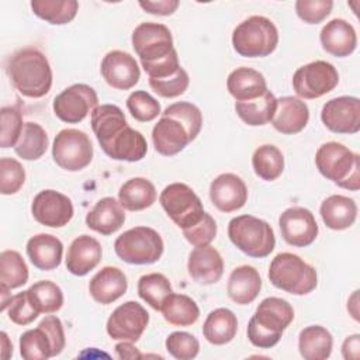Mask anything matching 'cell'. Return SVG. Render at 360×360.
<instances>
[{
    "instance_id": "6da1fadb",
    "label": "cell",
    "mask_w": 360,
    "mask_h": 360,
    "mask_svg": "<svg viewBox=\"0 0 360 360\" xmlns=\"http://www.w3.org/2000/svg\"><path fill=\"white\" fill-rule=\"evenodd\" d=\"M132 46L149 79H163L181 66L170 30L158 22H142L132 31Z\"/></svg>"
},
{
    "instance_id": "7a4b0ae2",
    "label": "cell",
    "mask_w": 360,
    "mask_h": 360,
    "mask_svg": "<svg viewBox=\"0 0 360 360\" xmlns=\"http://www.w3.org/2000/svg\"><path fill=\"white\" fill-rule=\"evenodd\" d=\"M201 127L202 115L197 105L187 101L170 104L152 129L155 150L163 156L180 153L197 138Z\"/></svg>"
},
{
    "instance_id": "3957f363",
    "label": "cell",
    "mask_w": 360,
    "mask_h": 360,
    "mask_svg": "<svg viewBox=\"0 0 360 360\" xmlns=\"http://www.w3.org/2000/svg\"><path fill=\"white\" fill-rule=\"evenodd\" d=\"M7 75L14 89L30 98H39L52 87V69L46 56L37 48H22L11 55Z\"/></svg>"
},
{
    "instance_id": "277c9868",
    "label": "cell",
    "mask_w": 360,
    "mask_h": 360,
    "mask_svg": "<svg viewBox=\"0 0 360 360\" xmlns=\"http://www.w3.org/2000/svg\"><path fill=\"white\" fill-rule=\"evenodd\" d=\"M294 309L288 301L277 297L264 298L248 323L249 342L260 349L278 343L284 329L292 322Z\"/></svg>"
},
{
    "instance_id": "5b68a950",
    "label": "cell",
    "mask_w": 360,
    "mask_h": 360,
    "mask_svg": "<svg viewBox=\"0 0 360 360\" xmlns=\"http://www.w3.org/2000/svg\"><path fill=\"white\" fill-rule=\"evenodd\" d=\"M319 173L342 188H360V156L339 142H326L315 153Z\"/></svg>"
},
{
    "instance_id": "8992f818",
    "label": "cell",
    "mask_w": 360,
    "mask_h": 360,
    "mask_svg": "<svg viewBox=\"0 0 360 360\" xmlns=\"http://www.w3.org/2000/svg\"><path fill=\"white\" fill-rule=\"evenodd\" d=\"M270 283L294 295L312 292L318 284L316 270L300 256L288 252L278 253L269 267Z\"/></svg>"
},
{
    "instance_id": "52a82bcc",
    "label": "cell",
    "mask_w": 360,
    "mask_h": 360,
    "mask_svg": "<svg viewBox=\"0 0 360 360\" xmlns=\"http://www.w3.org/2000/svg\"><path fill=\"white\" fill-rule=\"evenodd\" d=\"M277 44V27L263 15H252L243 20L232 32L233 49L245 58L269 56L274 52Z\"/></svg>"
},
{
    "instance_id": "ba28073f",
    "label": "cell",
    "mask_w": 360,
    "mask_h": 360,
    "mask_svg": "<svg viewBox=\"0 0 360 360\" xmlns=\"http://www.w3.org/2000/svg\"><path fill=\"white\" fill-rule=\"evenodd\" d=\"M228 236L245 255L256 259L269 256L276 246L273 228L253 215H239L229 221Z\"/></svg>"
},
{
    "instance_id": "9c48e42d",
    "label": "cell",
    "mask_w": 360,
    "mask_h": 360,
    "mask_svg": "<svg viewBox=\"0 0 360 360\" xmlns=\"http://www.w3.org/2000/svg\"><path fill=\"white\" fill-rule=\"evenodd\" d=\"M160 235L149 226H135L121 233L114 242L117 256L129 264H152L163 255Z\"/></svg>"
},
{
    "instance_id": "30bf717a",
    "label": "cell",
    "mask_w": 360,
    "mask_h": 360,
    "mask_svg": "<svg viewBox=\"0 0 360 360\" xmlns=\"http://www.w3.org/2000/svg\"><path fill=\"white\" fill-rule=\"evenodd\" d=\"M159 201L167 217L181 229L195 225L204 215L200 197L184 183H172L163 188Z\"/></svg>"
},
{
    "instance_id": "8fae6325",
    "label": "cell",
    "mask_w": 360,
    "mask_h": 360,
    "mask_svg": "<svg viewBox=\"0 0 360 360\" xmlns=\"http://www.w3.org/2000/svg\"><path fill=\"white\" fill-rule=\"evenodd\" d=\"M52 158L60 169L68 172L87 167L93 159V145L89 135L75 128L59 131L53 139Z\"/></svg>"
},
{
    "instance_id": "7c38bea8",
    "label": "cell",
    "mask_w": 360,
    "mask_h": 360,
    "mask_svg": "<svg viewBox=\"0 0 360 360\" xmlns=\"http://www.w3.org/2000/svg\"><path fill=\"white\" fill-rule=\"evenodd\" d=\"M339 83L336 68L326 60H315L298 68L292 76V87L298 97L312 100L332 91Z\"/></svg>"
},
{
    "instance_id": "4fadbf2b",
    "label": "cell",
    "mask_w": 360,
    "mask_h": 360,
    "mask_svg": "<svg viewBox=\"0 0 360 360\" xmlns=\"http://www.w3.org/2000/svg\"><path fill=\"white\" fill-rule=\"evenodd\" d=\"M97 105L98 97L94 89L84 83L66 87L55 97L52 104L55 115L68 124L82 122Z\"/></svg>"
},
{
    "instance_id": "5bb4252c",
    "label": "cell",
    "mask_w": 360,
    "mask_h": 360,
    "mask_svg": "<svg viewBox=\"0 0 360 360\" xmlns=\"http://www.w3.org/2000/svg\"><path fill=\"white\" fill-rule=\"evenodd\" d=\"M149 323L148 311L136 301L117 307L107 321V333L114 340L138 342Z\"/></svg>"
},
{
    "instance_id": "9a60e30c",
    "label": "cell",
    "mask_w": 360,
    "mask_h": 360,
    "mask_svg": "<svg viewBox=\"0 0 360 360\" xmlns=\"http://www.w3.org/2000/svg\"><path fill=\"white\" fill-rule=\"evenodd\" d=\"M31 214L41 225L62 228L73 218L75 210L68 195L56 190H42L32 200Z\"/></svg>"
},
{
    "instance_id": "2e32d148",
    "label": "cell",
    "mask_w": 360,
    "mask_h": 360,
    "mask_svg": "<svg viewBox=\"0 0 360 360\" xmlns=\"http://www.w3.org/2000/svg\"><path fill=\"white\" fill-rule=\"evenodd\" d=\"M321 120L335 134H357L360 131V100L353 96L332 98L323 104Z\"/></svg>"
},
{
    "instance_id": "e0dca14e",
    "label": "cell",
    "mask_w": 360,
    "mask_h": 360,
    "mask_svg": "<svg viewBox=\"0 0 360 360\" xmlns=\"http://www.w3.org/2000/svg\"><path fill=\"white\" fill-rule=\"evenodd\" d=\"M283 239L295 248L311 245L318 236V224L314 214L304 207L287 208L278 218Z\"/></svg>"
},
{
    "instance_id": "ac0fdd59",
    "label": "cell",
    "mask_w": 360,
    "mask_h": 360,
    "mask_svg": "<svg viewBox=\"0 0 360 360\" xmlns=\"http://www.w3.org/2000/svg\"><path fill=\"white\" fill-rule=\"evenodd\" d=\"M100 72L105 83L117 90L132 89L141 77L135 58L124 51H110L101 60Z\"/></svg>"
},
{
    "instance_id": "d6986e66",
    "label": "cell",
    "mask_w": 360,
    "mask_h": 360,
    "mask_svg": "<svg viewBox=\"0 0 360 360\" xmlns=\"http://www.w3.org/2000/svg\"><path fill=\"white\" fill-rule=\"evenodd\" d=\"M210 198L221 212H233L246 204L248 187L239 176L222 173L211 181Z\"/></svg>"
},
{
    "instance_id": "ffe728a7",
    "label": "cell",
    "mask_w": 360,
    "mask_h": 360,
    "mask_svg": "<svg viewBox=\"0 0 360 360\" xmlns=\"http://www.w3.org/2000/svg\"><path fill=\"white\" fill-rule=\"evenodd\" d=\"M187 270L195 283L215 284L224 274V260L219 252L210 245L195 248L188 255Z\"/></svg>"
},
{
    "instance_id": "44dd1931",
    "label": "cell",
    "mask_w": 360,
    "mask_h": 360,
    "mask_svg": "<svg viewBox=\"0 0 360 360\" xmlns=\"http://www.w3.org/2000/svg\"><path fill=\"white\" fill-rule=\"evenodd\" d=\"M100 146L111 159L125 162L142 160L148 152V143L143 135L129 125L124 127L118 134Z\"/></svg>"
},
{
    "instance_id": "7402d4cb",
    "label": "cell",
    "mask_w": 360,
    "mask_h": 360,
    "mask_svg": "<svg viewBox=\"0 0 360 360\" xmlns=\"http://www.w3.org/2000/svg\"><path fill=\"white\" fill-rule=\"evenodd\" d=\"M322 48L336 56L345 58L354 52L357 46V35L350 22L343 18H333L323 25L319 34Z\"/></svg>"
},
{
    "instance_id": "603a6c76",
    "label": "cell",
    "mask_w": 360,
    "mask_h": 360,
    "mask_svg": "<svg viewBox=\"0 0 360 360\" xmlns=\"http://www.w3.org/2000/svg\"><path fill=\"white\" fill-rule=\"evenodd\" d=\"M309 120L308 105L298 97L284 96L277 98V107L271 124L276 131L284 135L301 132Z\"/></svg>"
},
{
    "instance_id": "cb8c5ba5",
    "label": "cell",
    "mask_w": 360,
    "mask_h": 360,
    "mask_svg": "<svg viewBox=\"0 0 360 360\" xmlns=\"http://www.w3.org/2000/svg\"><path fill=\"white\" fill-rule=\"evenodd\" d=\"M128 288V281L122 270L112 266H105L98 270L89 283V292L91 298L107 305L121 298Z\"/></svg>"
},
{
    "instance_id": "d4e9b609",
    "label": "cell",
    "mask_w": 360,
    "mask_h": 360,
    "mask_svg": "<svg viewBox=\"0 0 360 360\" xmlns=\"http://www.w3.org/2000/svg\"><path fill=\"white\" fill-rule=\"evenodd\" d=\"M101 245L90 235H80L70 243L66 255V269L75 276H86L101 260Z\"/></svg>"
},
{
    "instance_id": "484cf974",
    "label": "cell",
    "mask_w": 360,
    "mask_h": 360,
    "mask_svg": "<svg viewBox=\"0 0 360 360\" xmlns=\"http://www.w3.org/2000/svg\"><path fill=\"white\" fill-rule=\"evenodd\" d=\"M124 222V208L114 197H104L98 200L94 208L86 215V225L101 235H111L117 232Z\"/></svg>"
},
{
    "instance_id": "4316f807",
    "label": "cell",
    "mask_w": 360,
    "mask_h": 360,
    "mask_svg": "<svg viewBox=\"0 0 360 360\" xmlns=\"http://www.w3.org/2000/svg\"><path fill=\"white\" fill-rule=\"evenodd\" d=\"M262 290V278L253 266H239L232 270L226 284L229 298L239 304L248 305L256 300Z\"/></svg>"
},
{
    "instance_id": "83f0119b",
    "label": "cell",
    "mask_w": 360,
    "mask_h": 360,
    "mask_svg": "<svg viewBox=\"0 0 360 360\" xmlns=\"http://www.w3.org/2000/svg\"><path fill=\"white\" fill-rule=\"evenodd\" d=\"M226 89L236 101H248L267 91L264 76L252 68H236L226 79Z\"/></svg>"
},
{
    "instance_id": "f1b7e54d",
    "label": "cell",
    "mask_w": 360,
    "mask_h": 360,
    "mask_svg": "<svg viewBox=\"0 0 360 360\" xmlns=\"http://www.w3.org/2000/svg\"><path fill=\"white\" fill-rule=\"evenodd\" d=\"M63 253L62 242L49 233H38L28 239L27 255L31 263L44 271L53 270L60 264Z\"/></svg>"
},
{
    "instance_id": "f546056e",
    "label": "cell",
    "mask_w": 360,
    "mask_h": 360,
    "mask_svg": "<svg viewBox=\"0 0 360 360\" xmlns=\"http://www.w3.org/2000/svg\"><path fill=\"white\" fill-rule=\"evenodd\" d=\"M319 214L329 229L343 231L354 224L357 218V205L353 198L333 194L322 201Z\"/></svg>"
},
{
    "instance_id": "4dcf8cb0",
    "label": "cell",
    "mask_w": 360,
    "mask_h": 360,
    "mask_svg": "<svg viewBox=\"0 0 360 360\" xmlns=\"http://www.w3.org/2000/svg\"><path fill=\"white\" fill-rule=\"evenodd\" d=\"M238 332L236 315L228 308H217L211 311L202 325L204 338L217 346L229 343Z\"/></svg>"
},
{
    "instance_id": "1f68e13d",
    "label": "cell",
    "mask_w": 360,
    "mask_h": 360,
    "mask_svg": "<svg viewBox=\"0 0 360 360\" xmlns=\"http://www.w3.org/2000/svg\"><path fill=\"white\" fill-rule=\"evenodd\" d=\"M333 339L330 332L321 325L304 328L298 336L300 354L305 360H325L330 356Z\"/></svg>"
},
{
    "instance_id": "d6a6232c",
    "label": "cell",
    "mask_w": 360,
    "mask_h": 360,
    "mask_svg": "<svg viewBox=\"0 0 360 360\" xmlns=\"http://www.w3.org/2000/svg\"><path fill=\"white\" fill-rule=\"evenodd\" d=\"M118 201L124 210L142 211L156 201V188L148 179L134 177L121 186Z\"/></svg>"
},
{
    "instance_id": "836d02e7",
    "label": "cell",
    "mask_w": 360,
    "mask_h": 360,
    "mask_svg": "<svg viewBox=\"0 0 360 360\" xmlns=\"http://www.w3.org/2000/svg\"><path fill=\"white\" fill-rule=\"evenodd\" d=\"M276 107L277 98L270 90H267L257 98L235 103V111L238 117L250 127L269 124L274 117Z\"/></svg>"
},
{
    "instance_id": "e575fe53",
    "label": "cell",
    "mask_w": 360,
    "mask_h": 360,
    "mask_svg": "<svg viewBox=\"0 0 360 360\" xmlns=\"http://www.w3.org/2000/svg\"><path fill=\"white\" fill-rule=\"evenodd\" d=\"M127 125L125 115L118 105L101 104L91 111V129L100 145L111 139Z\"/></svg>"
},
{
    "instance_id": "d590c367",
    "label": "cell",
    "mask_w": 360,
    "mask_h": 360,
    "mask_svg": "<svg viewBox=\"0 0 360 360\" xmlns=\"http://www.w3.org/2000/svg\"><path fill=\"white\" fill-rule=\"evenodd\" d=\"M160 312L166 322L173 326H190L200 316L198 305L186 294L170 292L162 302Z\"/></svg>"
},
{
    "instance_id": "8d00e7d4",
    "label": "cell",
    "mask_w": 360,
    "mask_h": 360,
    "mask_svg": "<svg viewBox=\"0 0 360 360\" xmlns=\"http://www.w3.org/2000/svg\"><path fill=\"white\" fill-rule=\"evenodd\" d=\"M31 8L41 20L53 25H63L76 17L79 3L76 0H32Z\"/></svg>"
},
{
    "instance_id": "74e56055",
    "label": "cell",
    "mask_w": 360,
    "mask_h": 360,
    "mask_svg": "<svg viewBox=\"0 0 360 360\" xmlns=\"http://www.w3.org/2000/svg\"><path fill=\"white\" fill-rule=\"evenodd\" d=\"M49 145L45 129L37 122H25L14 152L24 160H37L44 156Z\"/></svg>"
},
{
    "instance_id": "f35d334b",
    "label": "cell",
    "mask_w": 360,
    "mask_h": 360,
    "mask_svg": "<svg viewBox=\"0 0 360 360\" xmlns=\"http://www.w3.org/2000/svg\"><path fill=\"white\" fill-rule=\"evenodd\" d=\"M20 354L25 360H46L55 356L52 339L45 328L38 325L20 336Z\"/></svg>"
},
{
    "instance_id": "ab89813d",
    "label": "cell",
    "mask_w": 360,
    "mask_h": 360,
    "mask_svg": "<svg viewBox=\"0 0 360 360\" xmlns=\"http://www.w3.org/2000/svg\"><path fill=\"white\" fill-rule=\"evenodd\" d=\"M252 166L256 176L266 181H273L284 170V156L277 146L266 143L253 152Z\"/></svg>"
},
{
    "instance_id": "60d3db41",
    "label": "cell",
    "mask_w": 360,
    "mask_h": 360,
    "mask_svg": "<svg viewBox=\"0 0 360 360\" xmlns=\"http://www.w3.org/2000/svg\"><path fill=\"white\" fill-rule=\"evenodd\" d=\"M28 281V267L22 256L15 250L0 253V288L14 290Z\"/></svg>"
},
{
    "instance_id": "b9f144b4",
    "label": "cell",
    "mask_w": 360,
    "mask_h": 360,
    "mask_svg": "<svg viewBox=\"0 0 360 360\" xmlns=\"http://www.w3.org/2000/svg\"><path fill=\"white\" fill-rule=\"evenodd\" d=\"M27 291L34 308L39 314H53L63 305V292L60 287L49 280L37 281Z\"/></svg>"
},
{
    "instance_id": "7bdbcfd3",
    "label": "cell",
    "mask_w": 360,
    "mask_h": 360,
    "mask_svg": "<svg viewBox=\"0 0 360 360\" xmlns=\"http://www.w3.org/2000/svg\"><path fill=\"white\" fill-rule=\"evenodd\" d=\"M173 292L170 281L160 273H149L138 280V294L153 309L160 311L163 300Z\"/></svg>"
},
{
    "instance_id": "ee69618b",
    "label": "cell",
    "mask_w": 360,
    "mask_h": 360,
    "mask_svg": "<svg viewBox=\"0 0 360 360\" xmlns=\"http://www.w3.org/2000/svg\"><path fill=\"white\" fill-rule=\"evenodd\" d=\"M127 108L139 122L153 121L160 114V104L143 90L132 91L127 98Z\"/></svg>"
},
{
    "instance_id": "f6af8a7d",
    "label": "cell",
    "mask_w": 360,
    "mask_h": 360,
    "mask_svg": "<svg viewBox=\"0 0 360 360\" xmlns=\"http://www.w3.org/2000/svg\"><path fill=\"white\" fill-rule=\"evenodd\" d=\"M1 118V132H0V146L14 148L24 129L22 115L17 107H3L0 110Z\"/></svg>"
},
{
    "instance_id": "bcb514c9",
    "label": "cell",
    "mask_w": 360,
    "mask_h": 360,
    "mask_svg": "<svg viewBox=\"0 0 360 360\" xmlns=\"http://www.w3.org/2000/svg\"><path fill=\"white\" fill-rule=\"evenodd\" d=\"M25 181L22 165L13 158L0 159V193L3 195L15 194Z\"/></svg>"
},
{
    "instance_id": "7dc6e473",
    "label": "cell",
    "mask_w": 360,
    "mask_h": 360,
    "mask_svg": "<svg viewBox=\"0 0 360 360\" xmlns=\"http://www.w3.org/2000/svg\"><path fill=\"white\" fill-rule=\"evenodd\" d=\"M166 350L179 360H191L200 352L197 338L188 332H173L166 338Z\"/></svg>"
},
{
    "instance_id": "c3c4849f",
    "label": "cell",
    "mask_w": 360,
    "mask_h": 360,
    "mask_svg": "<svg viewBox=\"0 0 360 360\" xmlns=\"http://www.w3.org/2000/svg\"><path fill=\"white\" fill-rule=\"evenodd\" d=\"M190 79L187 72L180 68L176 73H173L169 77H163V79H149V86L152 87V90L165 98H174L179 97L180 94H183L187 87H188Z\"/></svg>"
},
{
    "instance_id": "681fc988",
    "label": "cell",
    "mask_w": 360,
    "mask_h": 360,
    "mask_svg": "<svg viewBox=\"0 0 360 360\" xmlns=\"http://www.w3.org/2000/svg\"><path fill=\"white\" fill-rule=\"evenodd\" d=\"M6 311H7L8 319L11 322H14L17 325H22V326L31 323L39 315V312L34 308L27 290L13 295Z\"/></svg>"
},
{
    "instance_id": "f907efd6",
    "label": "cell",
    "mask_w": 360,
    "mask_h": 360,
    "mask_svg": "<svg viewBox=\"0 0 360 360\" xmlns=\"http://www.w3.org/2000/svg\"><path fill=\"white\" fill-rule=\"evenodd\" d=\"M181 231L188 243H191L195 248H201L210 245L215 239L217 224L210 214L204 212L202 218L195 225Z\"/></svg>"
},
{
    "instance_id": "816d5d0a",
    "label": "cell",
    "mask_w": 360,
    "mask_h": 360,
    "mask_svg": "<svg viewBox=\"0 0 360 360\" xmlns=\"http://www.w3.org/2000/svg\"><path fill=\"white\" fill-rule=\"evenodd\" d=\"M332 0H297L295 11L297 15L307 24L322 22L332 11Z\"/></svg>"
},
{
    "instance_id": "f5cc1de1",
    "label": "cell",
    "mask_w": 360,
    "mask_h": 360,
    "mask_svg": "<svg viewBox=\"0 0 360 360\" xmlns=\"http://www.w3.org/2000/svg\"><path fill=\"white\" fill-rule=\"evenodd\" d=\"M39 325L42 328H45V330L49 333L52 343H53V352L55 356H58L59 353H62V350L65 349L66 345V339H65V332H63V325L62 321L55 316V315H48L45 316Z\"/></svg>"
},
{
    "instance_id": "db71d44e",
    "label": "cell",
    "mask_w": 360,
    "mask_h": 360,
    "mask_svg": "<svg viewBox=\"0 0 360 360\" xmlns=\"http://www.w3.org/2000/svg\"><path fill=\"white\" fill-rule=\"evenodd\" d=\"M139 6L149 14L155 15H170L173 14L177 7V0H158V1H139Z\"/></svg>"
},
{
    "instance_id": "11a10c76",
    "label": "cell",
    "mask_w": 360,
    "mask_h": 360,
    "mask_svg": "<svg viewBox=\"0 0 360 360\" xmlns=\"http://www.w3.org/2000/svg\"><path fill=\"white\" fill-rule=\"evenodd\" d=\"M359 349H360V335L354 333L352 336H347L342 345V354L346 360L349 359H357L359 357Z\"/></svg>"
},
{
    "instance_id": "9f6ffc18",
    "label": "cell",
    "mask_w": 360,
    "mask_h": 360,
    "mask_svg": "<svg viewBox=\"0 0 360 360\" xmlns=\"http://www.w3.org/2000/svg\"><path fill=\"white\" fill-rule=\"evenodd\" d=\"M115 352L118 354V357L121 359H135V357H141V354L138 353L136 347L132 345V342H127L124 340L122 343H118L115 346Z\"/></svg>"
},
{
    "instance_id": "6f0895ef",
    "label": "cell",
    "mask_w": 360,
    "mask_h": 360,
    "mask_svg": "<svg viewBox=\"0 0 360 360\" xmlns=\"http://www.w3.org/2000/svg\"><path fill=\"white\" fill-rule=\"evenodd\" d=\"M1 342H3V357L6 359L7 353L8 352L10 354H13V345L8 346V338H7V333L6 332H1Z\"/></svg>"
}]
</instances>
